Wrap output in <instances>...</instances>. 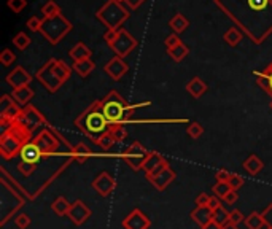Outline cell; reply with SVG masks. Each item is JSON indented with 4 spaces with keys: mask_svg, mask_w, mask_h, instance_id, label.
<instances>
[{
    "mask_svg": "<svg viewBox=\"0 0 272 229\" xmlns=\"http://www.w3.org/2000/svg\"><path fill=\"white\" fill-rule=\"evenodd\" d=\"M32 132L33 130H30L26 124H22L16 119L13 124L2 130V136H0V156L5 161L16 158L22 147L33 139Z\"/></svg>",
    "mask_w": 272,
    "mask_h": 229,
    "instance_id": "cell-1",
    "label": "cell"
},
{
    "mask_svg": "<svg viewBox=\"0 0 272 229\" xmlns=\"http://www.w3.org/2000/svg\"><path fill=\"white\" fill-rule=\"evenodd\" d=\"M75 126L83 134L88 136L94 143H97L104 134H107L110 130V123L102 113L100 101L92 102L86 110L75 119Z\"/></svg>",
    "mask_w": 272,
    "mask_h": 229,
    "instance_id": "cell-2",
    "label": "cell"
},
{
    "mask_svg": "<svg viewBox=\"0 0 272 229\" xmlns=\"http://www.w3.org/2000/svg\"><path fill=\"white\" fill-rule=\"evenodd\" d=\"M72 70L64 61L61 59H50L39 72H37V80L46 88V91L54 94L61 89V86L69 81V78L72 77Z\"/></svg>",
    "mask_w": 272,
    "mask_h": 229,
    "instance_id": "cell-3",
    "label": "cell"
},
{
    "mask_svg": "<svg viewBox=\"0 0 272 229\" xmlns=\"http://www.w3.org/2000/svg\"><path fill=\"white\" fill-rule=\"evenodd\" d=\"M129 16H131V13L123 7L120 0H109L96 13V18L102 24H105L107 29L112 30H120L123 24L129 19Z\"/></svg>",
    "mask_w": 272,
    "mask_h": 229,
    "instance_id": "cell-4",
    "label": "cell"
},
{
    "mask_svg": "<svg viewBox=\"0 0 272 229\" xmlns=\"http://www.w3.org/2000/svg\"><path fill=\"white\" fill-rule=\"evenodd\" d=\"M70 30H72V22L64 15H57L54 18H43L40 34L51 45H57Z\"/></svg>",
    "mask_w": 272,
    "mask_h": 229,
    "instance_id": "cell-5",
    "label": "cell"
},
{
    "mask_svg": "<svg viewBox=\"0 0 272 229\" xmlns=\"http://www.w3.org/2000/svg\"><path fill=\"white\" fill-rule=\"evenodd\" d=\"M126 101L121 97L116 91H112L100 99V108L104 116L107 118L110 126L124 123V115H126Z\"/></svg>",
    "mask_w": 272,
    "mask_h": 229,
    "instance_id": "cell-6",
    "label": "cell"
},
{
    "mask_svg": "<svg viewBox=\"0 0 272 229\" xmlns=\"http://www.w3.org/2000/svg\"><path fill=\"white\" fill-rule=\"evenodd\" d=\"M150 151L142 145L140 142H132L131 147H127L123 153H120V158L132 169V171H140L144 167L145 159L148 158Z\"/></svg>",
    "mask_w": 272,
    "mask_h": 229,
    "instance_id": "cell-7",
    "label": "cell"
},
{
    "mask_svg": "<svg viewBox=\"0 0 272 229\" xmlns=\"http://www.w3.org/2000/svg\"><path fill=\"white\" fill-rule=\"evenodd\" d=\"M109 46H110V50L115 53V56L124 59L126 56H129V54H131V53L135 50L137 40H135L126 29H120V30H118L116 40H115L113 43H110Z\"/></svg>",
    "mask_w": 272,
    "mask_h": 229,
    "instance_id": "cell-8",
    "label": "cell"
},
{
    "mask_svg": "<svg viewBox=\"0 0 272 229\" xmlns=\"http://www.w3.org/2000/svg\"><path fill=\"white\" fill-rule=\"evenodd\" d=\"M32 142L40 148L43 156H50V154H53V153H56L59 150V140L48 127L40 130L39 136H35L32 139Z\"/></svg>",
    "mask_w": 272,
    "mask_h": 229,
    "instance_id": "cell-9",
    "label": "cell"
},
{
    "mask_svg": "<svg viewBox=\"0 0 272 229\" xmlns=\"http://www.w3.org/2000/svg\"><path fill=\"white\" fill-rule=\"evenodd\" d=\"M18 121H21L22 124H26L30 130H35L39 126H48L46 118L33 105H30V104L26 105L21 110V113L18 116Z\"/></svg>",
    "mask_w": 272,
    "mask_h": 229,
    "instance_id": "cell-10",
    "label": "cell"
},
{
    "mask_svg": "<svg viewBox=\"0 0 272 229\" xmlns=\"http://www.w3.org/2000/svg\"><path fill=\"white\" fill-rule=\"evenodd\" d=\"M92 188L97 191V194L99 196H102V198H109L112 192L116 189V180H115V177L110 174V172H107V171H102L96 178L92 180Z\"/></svg>",
    "mask_w": 272,
    "mask_h": 229,
    "instance_id": "cell-11",
    "label": "cell"
},
{
    "mask_svg": "<svg viewBox=\"0 0 272 229\" xmlns=\"http://www.w3.org/2000/svg\"><path fill=\"white\" fill-rule=\"evenodd\" d=\"M91 215H92V210L81 199H77L75 202H72V206H70V210H69L67 216L74 224L81 226L91 218Z\"/></svg>",
    "mask_w": 272,
    "mask_h": 229,
    "instance_id": "cell-12",
    "label": "cell"
},
{
    "mask_svg": "<svg viewBox=\"0 0 272 229\" xmlns=\"http://www.w3.org/2000/svg\"><path fill=\"white\" fill-rule=\"evenodd\" d=\"M121 226L124 229H150L151 220L140 209H134L121 221Z\"/></svg>",
    "mask_w": 272,
    "mask_h": 229,
    "instance_id": "cell-13",
    "label": "cell"
},
{
    "mask_svg": "<svg viewBox=\"0 0 272 229\" xmlns=\"http://www.w3.org/2000/svg\"><path fill=\"white\" fill-rule=\"evenodd\" d=\"M147 180L153 185V188H155L156 191H164L175 180V172L169 166L155 175H147Z\"/></svg>",
    "mask_w": 272,
    "mask_h": 229,
    "instance_id": "cell-14",
    "label": "cell"
},
{
    "mask_svg": "<svg viewBox=\"0 0 272 229\" xmlns=\"http://www.w3.org/2000/svg\"><path fill=\"white\" fill-rule=\"evenodd\" d=\"M127 72H129L127 62L123 57H118V56L110 59V61L107 62V66H105V74H107L113 81H120Z\"/></svg>",
    "mask_w": 272,
    "mask_h": 229,
    "instance_id": "cell-15",
    "label": "cell"
},
{
    "mask_svg": "<svg viewBox=\"0 0 272 229\" xmlns=\"http://www.w3.org/2000/svg\"><path fill=\"white\" fill-rule=\"evenodd\" d=\"M32 81V77L29 72L24 69V67H15L13 72H10L7 75V83L10 84L13 89H18V88H22V86H29Z\"/></svg>",
    "mask_w": 272,
    "mask_h": 229,
    "instance_id": "cell-16",
    "label": "cell"
},
{
    "mask_svg": "<svg viewBox=\"0 0 272 229\" xmlns=\"http://www.w3.org/2000/svg\"><path fill=\"white\" fill-rule=\"evenodd\" d=\"M165 167H169V162L165 161L159 153L150 151L148 158L144 162V167H142V171L145 172V175H155V174L161 172Z\"/></svg>",
    "mask_w": 272,
    "mask_h": 229,
    "instance_id": "cell-17",
    "label": "cell"
},
{
    "mask_svg": "<svg viewBox=\"0 0 272 229\" xmlns=\"http://www.w3.org/2000/svg\"><path fill=\"white\" fill-rule=\"evenodd\" d=\"M19 156H21V161H24V162L39 164V162L42 161V158H43V153H42L40 148L30 140L29 143H26V145L22 147Z\"/></svg>",
    "mask_w": 272,
    "mask_h": 229,
    "instance_id": "cell-18",
    "label": "cell"
},
{
    "mask_svg": "<svg viewBox=\"0 0 272 229\" xmlns=\"http://www.w3.org/2000/svg\"><path fill=\"white\" fill-rule=\"evenodd\" d=\"M190 216H191V220H193L194 223H197L200 227H204V226H207L212 220H214V212H212L209 207H196V209L190 213Z\"/></svg>",
    "mask_w": 272,
    "mask_h": 229,
    "instance_id": "cell-19",
    "label": "cell"
},
{
    "mask_svg": "<svg viewBox=\"0 0 272 229\" xmlns=\"http://www.w3.org/2000/svg\"><path fill=\"white\" fill-rule=\"evenodd\" d=\"M207 84L200 80L199 77H194L191 81H188L186 83V91L191 94V97H194V99H200L202 95L207 92Z\"/></svg>",
    "mask_w": 272,
    "mask_h": 229,
    "instance_id": "cell-20",
    "label": "cell"
},
{
    "mask_svg": "<svg viewBox=\"0 0 272 229\" xmlns=\"http://www.w3.org/2000/svg\"><path fill=\"white\" fill-rule=\"evenodd\" d=\"M69 54H70V57L74 59V62H80V61H86V59H91L92 51L89 50V48L85 43L80 42V43H77L72 48V50L69 51Z\"/></svg>",
    "mask_w": 272,
    "mask_h": 229,
    "instance_id": "cell-21",
    "label": "cell"
},
{
    "mask_svg": "<svg viewBox=\"0 0 272 229\" xmlns=\"http://www.w3.org/2000/svg\"><path fill=\"white\" fill-rule=\"evenodd\" d=\"M242 166H244V169L247 171V174H250V175L255 177V175H258L259 172L263 171L264 162H263L261 159H259L256 154H250V156H248V158L244 161Z\"/></svg>",
    "mask_w": 272,
    "mask_h": 229,
    "instance_id": "cell-22",
    "label": "cell"
},
{
    "mask_svg": "<svg viewBox=\"0 0 272 229\" xmlns=\"http://www.w3.org/2000/svg\"><path fill=\"white\" fill-rule=\"evenodd\" d=\"M70 153H72V158L80 164H85L91 158V156H94V153L85 145V143H78L77 147H72Z\"/></svg>",
    "mask_w": 272,
    "mask_h": 229,
    "instance_id": "cell-23",
    "label": "cell"
},
{
    "mask_svg": "<svg viewBox=\"0 0 272 229\" xmlns=\"http://www.w3.org/2000/svg\"><path fill=\"white\" fill-rule=\"evenodd\" d=\"M13 99L22 105V107H26L29 105V102L33 99V91L30 89V86H22V88H18V89H13Z\"/></svg>",
    "mask_w": 272,
    "mask_h": 229,
    "instance_id": "cell-24",
    "label": "cell"
},
{
    "mask_svg": "<svg viewBox=\"0 0 272 229\" xmlns=\"http://www.w3.org/2000/svg\"><path fill=\"white\" fill-rule=\"evenodd\" d=\"M74 72H77V75L81 77V78H86L89 77L91 72H94L96 69V64H94L91 59H86V61H80V62H74L72 66Z\"/></svg>",
    "mask_w": 272,
    "mask_h": 229,
    "instance_id": "cell-25",
    "label": "cell"
},
{
    "mask_svg": "<svg viewBox=\"0 0 272 229\" xmlns=\"http://www.w3.org/2000/svg\"><path fill=\"white\" fill-rule=\"evenodd\" d=\"M70 204L64 196H59L53 201L51 204V210L57 215V216H67L69 215V210H70Z\"/></svg>",
    "mask_w": 272,
    "mask_h": 229,
    "instance_id": "cell-26",
    "label": "cell"
},
{
    "mask_svg": "<svg viewBox=\"0 0 272 229\" xmlns=\"http://www.w3.org/2000/svg\"><path fill=\"white\" fill-rule=\"evenodd\" d=\"M169 26L174 30V34H182L186 30V27L190 26V21H188L182 13H177L171 21H169Z\"/></svg>",
    "mask_w": 272,
    "mask_h": 229,
    "instance_id": "cell-27",
    "label": "cell"
},
{
    "mask_svg": "<svg viewBox=\"0 0 272 229\" xmlns=\"http://www.w3.org/2000/svg\"><path fill=\"white\" fill-rule=\"evenodd\" d=\"M244 223H245V226H247L248 229H263V227H266L261 213H258V212H252V213L245 218Z\"/></svg>",
    "mask_w": 272,
    "mask_h": 229,
    "instance_id": "cell-28",
    "label": "cell"
},
{
    "mask_svg": "<svg viewBox=\"0 0 272 229\" xmlns=\"http://www.w3.org/2000/svg\"><path fill=\"white\" fill-rule=\"evenodd\" d=\"M188 53H190V50H188V46L180 43V45H177L175 48H172V50H167V54L174 59L175 62H182L183 59L188 56Z\"/></svg>",
    "mask_w": 272,
    "mask_h": 229,
    "instance_id": "cell-29",
    "label": "cell"
},
{
    "mask_svg": "<svg viewBox=\"0 0 272 229\" xmlns=\"http://www.w3.org/2000/svg\"><path fill=\"white\" fill-rule=\"evenodd\" d=\"M223 39L229 46H237L242 42V32L237 27H231L229 30H226Z\"/></svg>",
    "mask_w": 272,
    "mask_h": 229,
    "instance_id": "cell-30",
    "label": "cell"
},
{
    "mask_svg": "<svg viewBox=\"0 0 272 229\" xmlns=\"http://www.w3.org/2000/svg\"><path fill=\"white\" fill-rule=\"evenodd\" d=\"M110 134H112V137L115 139L116 143L123 142V140L127 137L126 124H124V123H120V124H113V126H110Z\"/></svg>",
    "mask_w": 272,
    "mask_h": 229,
    "instance_id": "cell-31",
    "label": "cell"
},
{
    "mask_svg": "<svg viewBox=\"0 0 272 229\" xmlns=\"http://www.w3.org/2000/svg\"><path fill=\"white\" fill-rule=\"evenodd\" d=\"M42 13L45 18H54L57 15H61V8L54 2V0H48L43 7H42Z\"/></svg>",
    "mask_w": 272,
    "mask_h": 229,
    "instance_id": "cell-32",
    "label": "cell"
},
{
    "mask_svg": "<svg viewBox=\"0 0 272 229\" xmlns=\"http://www.w3.org/2000/svg\"><path fill=\"white\" fill-rule=\"evenodd\" d=\"M30 37L26 34V32H19V34H16V37L13 39V45L18 48L19 51H26L27 48H29V45H30Z\"/></svg>",
    "mask_w": 272,
    "mask_h": 229,
    "instance_id": "cell-33",
    "label": "cell"
},
{
    "mask_svg": "<svg viewBox=\"0 0 272 229\" xmlns=\"http://www.w3.org/2000/svg\"><path fill=\"white\" fill-rule=\"evenodd\" d=\"M186 134H188V137H191L193 140H197V139L202 137V134H204V126L200 123H197V121H193V123L188 124Z\"/></svg>",
    "mask_w": 272,
    "mask_h": 229,
    "instance_id": "cell-34",
    "label": "cell"
},
{
    "mask_svg": "<svg viewBox=\"0 0 272 229\" xmlns=\"http://www.w3.org/2000/svg\"><path fill=\"white\" fill-rule=\"evenodd\" d=\"M214 221L218 223V224L223 226V227H224V226H229V212L221 206L220 209H217V210L214 212Z\"/></svg>",
    "mask_w": 272,
    "mask_h": 229,
    "instance_id": "cell-35",
    "label": "cell"
},
{
    "mask_svg": "<svg viewBox=\"0 0 272 229\" xmlns=\"http://www.w3.org/2000/svg\"><path fill=\"white\" fill-rule=\"evenodd\" d=\"M15 61H16V56L13 51L8 50V48H5V50L0 53V64L4 67H10L11 64H15Z\"/></svg>",
    "mask_w": 272,
    "mask_h": 229,
    "instance_id": "cell-36",
    "label": "cell"
},
{
    "mask_svg": "<svg viewBox=\"0 0 272 229\" xmlns=\"http://www.w3.org/2000/svg\"><path fill=\"white\" fill-rule=\"evenodd\" d=\"M115 143H116V142H115V139L112 137V134H110V130H109V132H107V134H104V136H102V137L99 139V142L96 143V145H99V147H100L102 150H110V148H112V147L115 145Z\"/></svg>",
    "mask_w": 272,
    "mask_h": 229,
    "instance_id": "cell-37",
    "label": "cell"
},
{
    "mask_svg": "<svg viewBox=\"0 0 272 229\" xmlns=\"http://www.w3.org/2000/svg\"><path fill=\"white\" fill-rule=\"evenodd\" d=\"M242 221H245V216L241 210L237 209H234L229 212V226H234V227H237Z\"/></svg>",
    "mask_w": 272,
    "mask_h": 229,
    "instance_id": "cell-38",
    "label": "cell"
},
{
    "mask_svg": "<svg viewBox=\"0 0 272 229\" xmlns=\"http://www.w3.org/2000/svg\"><path fill=\"white\" fill-rule=\"evenodd\" d=\"M212 191H214V196L223 199L231 191V186H229V183H215L214 188H212Z\"/></svg>",
    "mask_w": 272,
    "mask_h": 229,
    "instance_id": "cell-39",
    "label": "cell"
},
{
    "mask_svg": "<svg viewBox=\"0 0 272 229\" xmlns=\"http://www.w3.org/2000/svg\"><path fill=\"white\" fill-rule=\"evenodd\" d=\"M35 169H37V164H32V162H24V161H21L18 164V171L24 175V177H30L33 172H35Z\"/></svg>",
    "mask_w": 272,
    "mask_h": 229,
    "instance_id": "cell-40",
    "label": "cell"
},
{
    "mask_svg": "<svg viewBox=\"0 0 272 229\" xmlns=\"http://www.w3.org/2000/svg\"><path fill=\"white\" fill-rule=\"evenodd\" d=\"M7 5L13 13H21L27 7V0H8Z\"/></svg>",
    "mask_w": 272,
    "mask_h": 229,
    "instance_id": "cell-41",
    "label": "cell"
},
{
    "mask_svg": "<svg viewBox=\"0 0 272 229\" xmlns=\"http://www.w3.org/2000/svg\"><path fill=\"white\" fill-rule=\"evenodd\" d=\"M15 224L19 229H29V226H30V216L27 213H19L16 218H15Z\"/></svg>",
    "mask_w": 272,
    "mask_h": 229,
    "instance_id": "cell-42",
    "label": "cell"
},
{
    "mask_svg": "<svg viewBox=\"0 0 272 229\" xmlns=\"http://www.w3.org/2000/svg\"><path fill=\"white\" fill-rule=\"evenodd\" d=\"M229 186H231V189H241L244 185H245V180H244V177H241L239 174H231V178H229Z\"/></svg>",
    "mask_w": 272,
    "mask_h": 229,
    "instance_id": "cell-43",
    "label": "cell"
},
{
    "mask_svg": "<svg viewBox=\"0 0 272 229\" xmlns=\"http://www.w3.org/2000/svg\"><path fill=\"white\" fill-rule=\"evenodd\" d=\"M42 24H43V19H39V16H30L27 21V29L32 32H40Z\"/></svg>",
    "mask_w": 272,
    "mask_h": 229,
    "instance_id": "cell-44",
    "label": "cell"
},
{
    "mask_svg": "<svg viewBox=\"0 0 272 229\" xmlns=\"http://www.w3.org/2000/svg\"><path fill=\"white\" fill-rule=\"evenodd\" d=\"M180 43H182V40L179 37V34H171L169 37H165V40H164V45H165L167 50H172V48H175L177 45H180Z\"/></svg>",
    "mask_w": 272,
    "mask_h": 229,
    "instance_id": "cell-45",
    "label": "cell"
},
{
    "mask_svg": "<svg viewBox=\"0 0 272 229\" xmlns=\"http://www.w3.org/2000/svg\"><path fill=\"white\" fill-rule=\"evenodd\" d=\"M229 178H231V172L224 171V169H220V171H217V174H215L217 183H228Z\"/></svg>",
    "mask_w": 272,
    "mask_h": 229,
    "instance_id": "cell-46",
    "label": "cell"
},
{
    "mask_svg": "<svg viewBox=\"0 0 272 229\" xmlns=\"http://www.w3.org/2000/svg\"><path fill=\"white\" fill-rule=\"evenodd\" d=\"M261 216H263V220H264V224L267 227H272V202L261 212Z\"/></svg>",
    "mask_w": 272,
    "mask_h": 229,
    "instance_id": "cell-47",
    "label": "cell"
},
{
    "mask_svg": "<svg viewBox=\"0 0 272 229\" xmlns=\"http://www.w3.org/2000/svg\"><path fill=\"white\" fill-rule=\"evenodd\" d=\"M210 198H212V196H209L207 192H200V194H197V196H196V201H194L196 207H207V204H209Z\"/></svg>",
    "mask_w": 272,
    "mask_h": 229,
    "instance_id": "cell-48",
    "label": "cell"
},
{
    "mask_svg": "<svg viewBox=\"0 0 272 229\" xmlns=\"http://www.w3.org/2000/svg\"><path fill=\"white\" fill-rule=\"evenodd\" d=\"M237 199H239L237 191H235V189H231V191L228 192V194L224 196L221 201H223L224 204H229V206H231V204H235V202H237Z\"/></svg>",
    "mask_w": 272,
    "mask_h": 229,
    "instance_id": "cell-49",
    "label": "cell"
},
{
    "mask_svg": "<svg viewBox=\"0 0 272 229\" xmlns=\"http://www.w3.org/2000/svg\"><path fill=\"white\" fill-rule=\"evenodd\" d=\"M116 37H118V30L107 29V30H105V34H104V40L107 42V45L113 43V42L116 40Z\"/></svg>",
    "mask_w": 272,
    "mask_h": 229,
    "instance_id": "cell-50",
    "label": "cell"
},
{
    "mask_svg": "<svg viewBox=\"0 0 272 229\" xmlns=\"http://www.w3.org/2000/svg\"><path fill=\"white\" fill-rule=\"evenodd\" d=\"M207 207H209L212 212H215L217 209H220V207H221L220 198H217V196H212V198H210V201H209V204H207Z\"/></svg>",
    "mask_w": 272,
    "mask_h": 229,
    "instance_id": "cell-51",
    "label": "cell"
},
{
    "mask_svg": "<svg viewBox=\"0 0 272 229\" xmlns=\"http://www.w3.org/2000/svg\"><path fill=\"white\" fill-rule=\"evenodd\" d=\"M123 2L131 8V10H137L140 5H144L145 4V0H123Z\"/></svg>",
    "mask_w": 272,
    "mask_h": 229,
    "instance_id": "cell-52",
    "label": "cell"
},
{
    "mask_svg": "<svg viewBox=\"0 0 272 229\" xmlns=\"http://www.w3.org/2000/svg\"><path fill=\"white\" fill-rule=\"evenodd\" d=\"M263 74L267 77V81H269V86H270V97H272V69L270 67H266L264 70H261Z\"/></svg>",
    "mask_w": 272,
    "mask_h": 229,
    "instance_id": "cell-53",
    "label": "cell"
},
{
    "mask_svg": "<svg viewBox=\"0 0 272 229\" xmlns=\"http://www.w3.org/2000/svg\"><path fill=\"white\" fill-rule=\"evenodd\" d=\"M224 227H226V226H224ZM224 227H223V226H220L218 223H215L214 220H212V221H210L207 226H204L202 229H224Z\"/></svg>",
    "mask_w": 272,
    "mask_h": 229,
    "instance_id": "cell-54",
    "label": "cell"
},
{
    "mask_svg": "<svg viewBox=\"0 0 272 229\" xmlns=\"http://www.w3.org/2000/svg\"><path fill=\"white\" fill-rule=\"evenodd\" d=\"M224 229H237V227H234V226H226Z\"/></svg>",
    "mask_w": 272,
    "mask_h": 229,
    "instance_id": "cell-55",
    "label": "cell"
},
{
    "mask_svg": "<svg viewBox=\"0 0 272 229\" xmlns=\"http://www.w3.org/2000/svg\"><path fill=\"white\" fill-rule=\"evenodd\" d=\"M267 67H270V69H272V62H270V64H267Z\"/></svg>",
    "mask_w": 272,
    "mask_h": 229,
    "instance_id": "cell-56",
    "label": "cell"
},
{
    "mask_svg": "<svg viewBox=\"0 0 272 229\" xmlns=\"http://www.w3.org/2000/svg\"><path fill=\"white\" fill-rule=\"evenodd\" d=\"M264 229H272V227H267V226H266V227H264Z\"/></svg>",
    "mask_w": 272,
    "mask_h": 229,
    "instance_id": "cell-57",
    "label": "cell"
},
{
    "mask_svg": "<svg viewBox=\"0 0 272 229\" xmlns=\"http://www.w3.org/2000/svg\"><path fill=\"white\" fill-rule=\"evenodd\" d=\"M270 108H272V101H270Z\"/></svg>",
    "mask_w": 272,
    "mask_h": 229,
    "instance_id": "cell-58",
    "label": "cell"
},
{
    "mask_svg": "<svg viewBox=\"0 0 272 229\" xmlns=\"http://www.w3.org/2000/svg\"><path fill=\"white\" fill-rule=\"evenodd\" d=\"M120 2H123V0H120Z\"/></svg>",
    "mask_w": 272,
    "mask_h": 229,
    "instance_id": "cell-59",
    "label": "cell"
}]
</instances>
